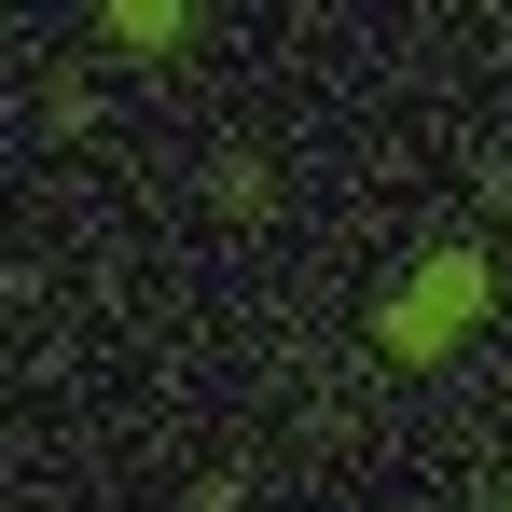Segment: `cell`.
I'll return each mask as SVG.
<instances>
[{"label": "cell", "instance_id": "cell-1", "mask_svg": "<svg viewBox=\"0 0 512 512\" xmlns=\"http://www.w3.org/2000/svg\"><path fill=\"white\" fill-rule=\"evenodd\" d=\"M457 319H485V250H429L388 305H374V333L402 346V360H429V346H457Z\"/></svg>", "mask_w": 512, "mask_h": 512}]
</instances>
